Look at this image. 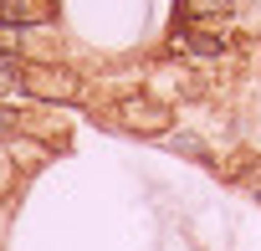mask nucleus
<instances>
[{
  "mask_svg": "<svg viewBox=\"0 0 261 251\" xmlns=\"http://www.w3.org/2000/svg\"><path fill=\"white\" fill-rule=\"evenodd\" d=\"M123 134H139V139H159V134H169L174 129V108L169 103H159L154 92H123L118 103H113V113H108Z\"/></svg>",
  "mask_w": 261,
  "mask_h": 251,
  "instance_id": "1",
  "label": "nucleus"
},
{
  "mask_svg": "<svg viewBox=\"0 0 261 251\" xmlns=\"http://www.w3.org/2000/svg\"><path fill=\"white\" fill-rule=\"evenodd\" d=\"M169 52H174V62L215 67V62H225V57H230V36H225L220 26H174Z\"/></svg>",
  "mask_w": 261,
  "mask_h": 251,
  "instance_id": "2",
  "label": "nucleus"
},
{
  "mask_svg": "<svg viewBox=\"0 0 261 251\" xmlns=\"http://www.w3.org/2000/svg\"><path fill=\"white\" fill-rule=\"evenodd\" d=\"M26 87H31V103H72V97H82V77L67 62H26Z\"/></svg>",
  "mask_w": 261,
  "mask_h": 251,
  "instance_id": "3",
  "label": "nucleus"
},
{
  "mask_svg": "<svg viewBox=\"0 0 261 251\" xmlns=\"http://www.w3.org/2000/svg\"><path fill=\"white\" fill-rule=\"evenodd\" d=\"M62 16L57 0H0V26L6 31H51Z\"/></svg>",
  "mask_w": 261,
  "mask_h": 251,
  "instance_id": "4",
  "label": "nucleus"
},
{
  "mask_svg": "<svg viewBox=\"0 0 261 251\" xmlns=\"http://www.w3.org/2000/svg\"><path fill=\"white\" fill-rule=\"evenodd\" d=\"M185 26H215L220 16H230V0H179Z\"/></svg>",
  "mask_w": 261,
  "mask_h": 251,
  "instance_id": "5",
  "label": "nucleus"
},
{
  "mask_svg": "<svg viewBox=\"0 0 261 251\" xmlns=\"http://www.w3.org/2000/svg\"><path fill=\"white\" fill-rule=\"evenodd\" d=\"M16 139H31V123L21 108H0V149H11Z\"/></svg>",
  "mask_w": 261,
  "mask_h": 251,
  "instance_id": "6",
  "label": "nucleus"
},
{
  "mask_svg": "<svg viewBox=\"0 0 261 251\" xmlns=\"http://www.w3.org/2000/svg\"><path fill=\"white\" fill-rule=\"evenodd\" d=\"M169 149H179V154H195V159H200V154H205V149H200V139H195V134H169Z\"/></svg>",
  "mask_w": 261,
  "mask_h": 251,
  "instance_id": "7",
  "label": "nucleus"
}]
</instances>
